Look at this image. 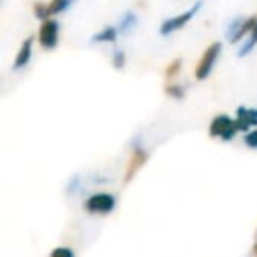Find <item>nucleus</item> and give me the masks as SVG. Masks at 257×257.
I'll list each match as a JSON object with an SVG mask.
<instances>
[{
  "label": "nucleus",
  "mask_w": 257,
  "mask_h": 257,
  "mask_svg": "<svg viewBox=\"0 0 257 257\" xmlns=\"http://www.w3.org/2000/svg\"><path fill=\"white\" fill-rule=\"evenodd\" d=\"M166 93H168L169 97H173V99H176V100H180V99H183V97H185V90H183L180 85L166 86Z\"/></svg>",
  "instance_id": "16"
},
{
  "label": "nucleus",
  "mask_w": 257,
  "mask_h": 257,
  "mask_svg": "<svg viewBox=\"0 0 257 257\" xmlns=\"http://www.w3.org/2000/svg\"><path fill=\"white\" fill-rule=\"evenodd\" d=\"M50 257H76V255L71 248H67V246H57V248L51 250Z\"/></svg>",
  "instance_id": "17"
},
{
  "label": "nucleus",
  "mask_w": 257,
  "mask_h": 257,
  "mask_svg": "<svg viewBox=\"0 0 257 257\" xmlns=\"http://www.w3.org/2000/svg\"><path fill=\"white\" fill-rule=\"evenodd\" d=\"M32 46H34V39L32 37H27V39L23 41L22 48H20L18 55H16L15 69H23L27 64H29L30 57H32Z\"/></svg>",
  "instance_id": "8"
},
{
  "label": "nucleus",
  "mask_w": 257,
  "mask_h": 257,
  "mask_svg": "<svg viewBox=\"0 0 257 257\" xmlns=\"http://www.w3.org/2000/svg\"><path fill=\"white\" fill-rule=\"evenodd\" d=\"M201 8H203V2H197V4H194L189 11L182 13V15H178V16H173V18H169V20H166V22L161 25V34H162V36H169V34L183 29V27H185L187 23L194 18V15H197V11H199Z\"/></svg>",
  "instance_id": "4"
},
{
  "label": "nucleus",
  "mask_w": 257,
  "mask_h": 257,
  "mask_svg": "<svg viewBox=\"0 0 257 257\" xmlns=\"http://www.w3.org/2000/svg\"><path fill=\"white\" fill-rule=\"evenodd\" d=\"M255 25H257V18H255V16H252V18L245 20V22H243V25H241V29L238 30V34H236V36L231 39V43L236 44L238 41H241L245 36H250V32H252L253 27H255Z\"/></svg>",
  "instance_id": "11"
},
{
  "label": "nucleus",
  "mask_w": 257,
  "mask_h": 257,
  "mask_svg": "<svg viewBox=\"0 0 257 257\" xmlns=\"http://www.w3.org/2000/svg\"><path fill=\"white\" fill-rule=\"evenodd\" d=\"M243 22H245V20H243V18H239V16H238V18H234L231 23H229L227 30H225V36H227V39H229V41H231L232 37H234L236 34H238V30L241 29Z\"/></svg>",
  "instance_id": "15"
},
{
  "label": "nucleus",
  "mask_w": 257,
  "mask_h": 257,
  "mask_svg": "<svg viewBox=\"0 0 257 257\" xmlns=\"http://www.w3.org/2000/svg\"><path fill=\"white\" fill-rule=\"evenodd\" d=\"M220 50H222V44L220 43H213L206 48V51L203 53V58H201L199 65L196 67V78L197 79H206L208 76L211 74L213 71L215 64H217V58L220 55Z\"/></svg>",
  "instance_id": "3"
},
{
  "label": "nucleus",
  "mask_w": 257,
  "mask_h": 257,
  "mask_svg": "<svg viewBox=\"0 0 257 257\" xmlns=\"http://www.w3.org/2000/svg\"><path fill=\"white\" fill-rule=\"evenodd\" d=\"M58 32H60V23L55 20L43 22L39 29V44L44 50H53L58 44Z\"/></svg>",
  "instance_id": "5"
},
{
  "label": "nucleus",
  "mask_w": 257,
  "mask_h": 257,
  "mask_svg": "<svg viewBox=\"0 0 257 257\" xmlns=\"http://www.w3.org/2000/svg\"><path fill=\"white\" fill-rule=\"evenodd\" d=\"M236 133H238L236 121L227 114H218L210 123V136L220 138L222 141H231L236 136Z\"/></svg>",
  "instance_id": "1"
},
{
  "label": "nucleus",
  "mask_w": 257,
  "mask_h": 257,
  "mask_svg": "<svg viewBox=\"0 0 257 257\" xmlns=\"http://www.w3.org/2000/svg\"><path fill=\"white\" fill-rule=\"evenodd\" d=\"M147 159H148V155H147V152H145L143 148H141V147L134 148L133 157H131V162H128V168H127V175H125V182H128V180L136 175V171L145 164V162H147Z\"/></svg>",
  "instance_id": "7"
},
{
  "label": "nucleus",
  "mask_w": 257,
  "mask_h": 257,
  "mask_svg": "<svg viewBox=\"0 0 257 257\" xmlns=\"http://www.w3.org/2000/svg\"><path fill=\"white\" fill-rule=\"evenodd\" d=\"M180 65H182L180 60H175L173 64H169L168 69H166V76H168V78H175V76L180 72Z\"/></svg>",
  "instance_id": "20"
},
{
  "label": "nucleus",
  "mask_w": 257,
  "mask_h": 257,
  "mask_svg": "<svg viewBox=\"0 0 257 257\" xmlns=\"http://www.w3.org/2000/svg\"><path fill=\"white\" fill-rule=\"evenodd\" d=\"M236 127L241 133H246L250 127H257V109H248V107H238L236 109Z\"/></svg>",
  "instance_id": "6"
},
{
  "label": "nucleus",
  "mask_w": 257,
  "mask_h": 257,
  "mask_svg": "<svg viewBox=\"0 0 257 257\" xmlns=\"http://www.w3.org/2000/svg\"><path fill=\"white\" fill-rule=\"evenodd\" d=\"M78 189H79V176H74L72 182L69 183V192L74 194V192H78Z\"/></svg>",
  "instance_id": "21"
},
{
  "label": "nucleus",
  "mask_w": 257,
  "mask_h": 257,
  "mask_svg": "<svg viewBox=\"0 0 257 257\" xmlns=\"http://www.w3.org/2000/svg\"><path fill=\"white\" fill-rule=\"evenodd\" d=\"M116 206V199L114 196L107 192H99V194H92L88 199L85 201V210L90 213H99V215H106L109 211L114 210Z\"/></svg>",
  "instance_id": "2"
},
{
  "label": "nucleus",
  "mask_w": 257,
  "mask_h": 257,
  "mask_svg": "<svg viewBox=\"0 0 257 257\" xmlns=\"http://www.w3.org/2000/svg\"><path fill=\"white\" fill-rule=\"evenodd\" d=\"M125 60H127V58H125V53L121 50H116L113 53V67L121 69L125 65Z\"/></svg>",
  "instance_id": "19"
},
{
  "label": "nucleus",
  "mask_w": 257,
  "mask_h": 257,
  "mask_svg": "<svg viewBox=\"0 0 257 257\" xmlns=\"http://www.w3.org/2000/svg\"><path fill=\"white\" fill-rule=\"evenodd\" d=\"M138 25V16L134 15V13H125L123 16H121L120 23H118V32L121 34H128V32H133L134 27Z\"/></svg>",
  "instance_id": "10"
},
{
  "label": "nucleus",
  "mask_w": 257,
  "mask_h": 257,
  "mask_svg": "<svg viewBox=\"0 0 257 257\" xmlns=\"http://www.w3.org/2000/svg\"><path fill=\"white\" fill-rule=\"evenodd\" d=\"M245 145L248 148H257V128H252L245 134Z\"/></svg>",
  "instance_id": "18"
},
{
  "label": "nucleus",
  "mask_w": 257,
  "mask_h": 257,
  "mask_svg": "<svg viewBox=\"0 0 257 257\" xmlns=\"http://www.w3.org/2000/svg\"><path fill=\"white\" fill-rule=\"evenodd\" d=\"M118 37V30L114 27H104L100 32L92 36V43H114Z\"/></svg>",
  "instance_id": "9"
},
{
  "label": "nucleus",
  "mask_w": 257,
  "mask_h": 257,
  "mask_svg": "<svg viewBox=\"0 0 257 257\" xmlns=\"http://www.w3.org/2000/svg\"><path fill=\"white\" fill-rule=\"evenodd\" d=\"M253 255L257 257V243H255V246H253Z\"/></svg>",
  "instance_id": "22"
},
{
  "label": "nucleus",
  "mask_w": 257,
  "mask_h": 257,
  "mask_svg": "<svg viewBox=\"0 0 257 257\" xmlns=\"http://www.w3.org/2000/svg\"><path fill=\"white\" fill-rule=\"evenodd\" d=\"M257 46V25L253 27V30L250 32L248 39L245 41V43L239 46V51H238V57H245V55H248L250 51L253 50V48Z\"/></svg>",
  "instance_id": "12"
},
{
  "label": "nucleus",
  "mask_w": 257,
  "mask_h": 257,
  "mask_svg": "<svg viewBox=\"0 0 257 257\" xmlns=\"http://www.w3.org/2000/svg\"><path fill=\"white\" fill-rule=\"evenodd\" d=\"M74 0H51L50 4V11L51 15H58V13H64L65 9L69 8V6L72 4Z\"/></svg>",
  "instance_id": "14"
},
{
  "label": "nucleus",
  "mask_w": 257,
  "mask_h": 257,
  "mask_svg": "<svg viewBox=\"0 0 257 257\" xmlns=\"http://www.w3.org/2000/svg\"><path fill=\"white\" fill-rule=\"evenodd\" d=\"M34 15H36V18L41 20V22H46L51 16L50 6H43L41 2H37V4H34Z\"/></svg>",
  "instance_id": "13"
}]
</instances>
